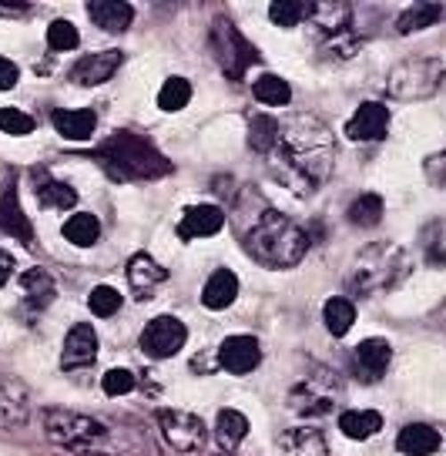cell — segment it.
I'll use <instances>...</instances> for the list:
<instances>
[{
	"instance_id": "6da1fadb",
	"label": "cell",
	"mask_w": 446,
	"mask_h": 456,
	"mask_svg": "<svg viewBox=\"0 0 446 456\" xmlns=\"http://www.w3.org/2000/svg\"><path fill=\"white\" fill-rule=\"evenodd\" d=\"M272 175L296 195H312L329 182L336 165V138L316 114H292L279 125V142L269 151Z\"/></svg>"
},
{
	"instance_id": "7a4b0ae2",
	"label": "cell",
	"mask_w": 446,
	"mask_h": 456,
	"mask_svg": "<svg viewBox=\"0 0 446 456\" xmlns=\"http://www.w3.org/2000/svg\"><path fill=\"white\" fill-rule=\"evenodd\" d=\"M239 235L245 252L265 269H292L309 252V232L288 215L275 212L269 201H262L255 215L239 208Z\"/></svg>"
},
{
	"instance_id": "3957f363",
	"label": "cell",
	"mask_w": 446,
	"mask_h": 456,
	"mask_svg": "<svg viewBox=\"0 0 446 456\" xmlns=\"http://www.w3.org/2000/svg\"><path fill=\"white\" fill-rule=\"evenodd\" d=\"M98 158L115 182H151L172 171V161L161 155L155 144L134 134V131H118L98 148Z\"/></svg>"
},
{
	"instance_id": "277c9868",
	"label": "cell",
	"mask_w": 446,
	"mask_h": 456,
	"mask_svg": "<svg viewBox=\"0 0 446 456\" xmlns=\"http://www.w3.org/2000/svg\"><path fill=\"white\" fill-rule=\"evenodd\" d=\"M410 275V256L396 242H373L353 258L345 285L356 296H379L389 292Z\"/></svg>"
},
{
	"instance_id": "5b68a950",
	"label": "cell",
	"mask_w": 446,
	"mask_h": 456,
	"mask_svg": "<svg viewBox=\"0 0 446 456\" xmlns=\"http://www.w3.org/2000/svg\"><path fill=\"white\" fill-rule=\"evenodd\" d=\"M44 436L74 453H101L111 443V429L94 416H81L71 410H47L44 413Z\"/></svg>"
},
{
	"instance_id": "8992f818",
	"label": "cell",
	"mask_w": 446,
	"mask_h": 456,
	"mask_svg": "<svg viewBox=\"0 0 446 456\" xmlns=\"http://www.w3.org/2000/svg\"><path fill=\"white\" fill-rule=\"evenodd\" d=\"M309 24L316 28V41L322 47V57L345 61L360 51V37L353 34V7L336 0V4H312L309 7Z\"/></svg>"
},
{
	"instance_id": "52a82bcc",
	"label": "cell",
	"mask_w": 446,
	"mask_h": 456,
	"mask_svg": "<svg viewBox=\"0 0 446 456\" xmlns=\"http://www.w3.org/2000/svg\"><path fill=\"white\" fill-rule=\"evenodd\" d=\"M446 77V68L436 57H410L396 64L386 77L389 98L396 101H426L433 98Z\"/></svg>"
},
{
	"instance_id": "ba28073f",
	"label": "cell",
	"mask_w": 446,
	"mask_h": 456,
	"mask_svg": "<svg viewBox=\"0 0 446 456\" xmlns=\"http://www.w3.org/2000/svg\"><path fill=\"white\" fill-rule=\"evenodd\" d=\"M339 396H343L339 376L329 370H322V366H312L299 383L292 386L288 406L299 416H326V413H332V406L339 403Z\"/></svg>"
},
{
	"instance_id": "9c48e42d",
	"label": "cell",
	"mask_w": 446,
	"mask_h": 456,
	"mask_svg": "<svg viewBox=\"0 0 446 456\" xmlns=\"http://www.w3.org/2000/svg\"><path fill=\"white\" fill-rule=\"evenodd\" d=\"M212 51H215L218 68L229 74L231 81H242L245 71L259 61L255 44L248 41L229 17H218L215 24H212Z\"/></svg>"
},
{
	"instance_id": "30bf717a",
	"label": "cell",
	"mask_w": 446,
	"mask_h": 456,
	"mask_svg": "<svg viewBox=\"0 0 446 456\" xmlns=\"http://www.w3.org/2000/svg\"><path fill=\"white\" fill-rule=\"evenodd\" d=\"M155 419H158L165 443L172 446L174 453H199L205 446V440H208V427L195 413H185V410H158Z\"/></svg>"
},
{
	"instance_id": "8fae6325",
	"label": "cell",
	"mask_w": 446,
	"mask_h": 456,
	"mask_svg": "<svg viewBox=\"0 0 446 456\" xmlns=\"http://www.w3.org/2000/svg\"><path fill=\"white\" fill-rule=\"evenodd\" d=\"M188 339V329L182 319H174V315H158V319H151L142 332V349L144 356L151 359H172L174 353H182V346Z\"/></svg>"
},
{
	"instance_id": "7c38bea8",
	"label": "cell",
	"mask_w": 446,
	"mask_h": 456,
	"mask_svg": "<svg viewBox=\"0 0 446 456\" xmlns=\"http://www.w3.org/2000/svg\"><path fill=\"white\" fill-rule=\"evenodd\" d=\"M262 362V346L255 336H229L218 346V366L231 376H248Z\"/></svg>"
},
{
	"instance_id": "4fadbf2b",
	"label": "cell",
	"mask_w": 446,
	"mask_h": 456,
	"mask_svg": "<svg viewBox=\"0 0 446 456\" xmlns=\"http://www.w3.org/2000/svg\"><path fill=\"white\" fill-rule=\"evenodd\" d=\"M345 134L353 142H383L389 134V108L379 101H366L345 121Z\"/></svg>"
},
{
	"instance_id": "5bb4252c",
	"label": "cell",
	"mask_w": 446,
	"mask_h": 456,
	"mask_svg": "<svg viewBox=\"0 0 446 456\" xmlns=\"http://www.w3.org/2000/svg\"><path fill=\"white\" fill-rule=\"evenodd\" d=\"M125 64V54L121 51H98V54H85L81 61H74L71 68V81L81 87H98L104 81H111L115 71Z\"/></svg>"
},
{
	"instance_id": "9a60e30c",
	"label": "cell",
	"mask_w": 446,
	"mask_h": 456,
	"mask_svg": "<svg viewBox=\"0 0 446 456\" xmlns=\"http://www.w3.org/2000/svg\"><path fill=\"white\" fill-rule=\"evenodd\" d=\"M393 362V346L386 339H362L353 353V370L362 383H379Z\"/></svg>"
},
{
	"instance_id": "2e32d148",
	"label": "cell",
	"mask_w": 446,
	"mask_h": 456,
	"mask_svg": "<svg viewBox=\"0 0 446 456\" xmlns=\"http://www.w3.org/2000/svg\"><path fill=\"white\" fill-rule=\"evenodd\" d=\"M98 359V336L87 322H77V326L68 332L64 339V349H61V366L64 370H85Z\"/></svg>"
},
{
	"instance_id": "e0dca14e",
	"label": "cell",
	"mask_w": 446,
	"mask_h": 456,
	"mask_svg": "<svg viewBox=\"0 0 446 456\" xmlns=\"http://www.w3.org/2000/svg\"><path fill=\"white\" fill-rule=\"evenodd\" d=\"M0 232L17 239L20 245H34V228L28 222V212L20 208L17 185H7L0 191Z\"/></svg>"
},
{
	"instance_id": "ac0fdd59",
	"label": "cell",
	"mask_w": 446,
	"mask_h": 456,
	"mask_svg": "<svg viewBox=\"0 0 446 456\" xmlns=\"http://www.w3.org/2000/svg\"><path fill=\"white\" fill-rule=\"evenodd\" d=\"M222 228H225V212L218 205H191L178 222V235L191 242V239H208Z\"/></svg>"
},
{
	"instance_id": "d6986e66",
	"label": "cell",
	"mask_w": 446,
	"mask_h": 456,
	"mask_svg": "<svg viewBox=\"0 0 446 456\" xmlns=\"http://www.w3.org/2000/svg\"><path fill=\"white\" fill-rule=\"evenodd\" d=\"M168 279V269L158 265L148 252H134L128 258V282L138 292V299H151V292Z\"/></svg>"
},
{
	"instance_id": "ffe728a7",
	"label": "cell",
	"mask_w": 446,
	"mask_h": 456,
	"mask_svg": "<svg viewBox=\"0 0 446 456\" xmlns=\"http://www.w3.org/2000/svg\"><path fill=\"white\" fill-rule=\"evenodd\" d=\"M279 453L282 456H329L326 436L316 427H292L279 436Z\"/></svg>"
},
{
	"instance_id": "44dd1931",
	"label": "cell",
	"mask_w": 446,
	"mask_h": 456,
	"mask_svg": "<svg viewBox=\"0 0 446 456\" xmlns=\"http://www.w3.org/2000/svg\"><path fill=\"white\" fill-rule=\"evenodd\" d=\"M87 14H91V20H94L101 30L121 34V30L131 28V20H134V7L125 4V0H98V4H91V7H87Z\"/></svg>"
},
{
	"instance_id": "7402d4cb",
	"label": "cell",
	"mask_w": 446,
	"mask_h": 456,
	"mask_svg": "<svg viewBox=\"0 0 446 456\" xmlns=\"http://www.w3.org/2000/svg\"><path fill=\"white\" fill-rule=\"evenodd\" d=\"M235 296H239V275L231 269H215L202 289L205 309H229Z\"/></svg>"
},
{
	"instance_id": "603a6c76",
	"label": "cell",
	"mask_w": 446,
	"mask_h": 456,
	"mask_svg": "<svg viewBox=\"0 0 446 456\" xmlns=\"http://www.w3.org/2000/svg\"><path fill=\"white\" fill-rule=\"evenodd\" d=\"M28 389L14 379H0V427H17L28 419Z\"/></svg>"
},
{
	"instance_id": "cb8c5ba5",
	"label": "cell",
	"mask_w": 446,
	"mask_h": 456,
	"mask_svg": "<svg viewBox=\"0 0 446 456\" xmlns=\"http://www.w3.org/2000/svg\"><path fill=\"white\" fill-rule=\"evenodd\" d=\"M396 450L403 456H430L440 450V433L433 427H426V423H410L396 436Z\"/></svg>"
},
{
	"instance_id": "d4e9b609",
	"label": "cell",
	"mask_w": 446,
	"mask_h": 456,
	"mask_svg": "<svg viewBox=\"0 0 446 456\" xmlns=\"http://www.w3.org/2000/svg\"><path fill=\"white\" fill-rule=\"evenodd\" d=\"M20 285H24V299H28L30 309H47V305L54 302V296H58V282H54V275H47L44 269L24 272Z\"/></svg>"
},
{
	"instance_id": "484cf974",
	"label": "cell",
	"mask_w": 446,
	"mask_h": 456,
	"mask_svg": "<svg viewBox=\"0 0 446 456\" xmlns=\"http://www.w3.org/2000/svg\"><path fill=\"white\" fill-rule=\"evenodd\" d=\"M94 125H98L94 111H54V128L68 142H87L94 134Z\"/></svg>"
},
{
	"instance_id": "4316f807",
	"label": "cell",
	"mask_w": 446,
	"mask_h": 456,
	"mask_svg": "<svg viewBox=\"0 0 446 456\" xmlns=\"http://www.w3.org/2000/svg\"><path fill=\"white\" fill-rule=\"evenodd\" d=\"M339 429L349 440H369L383 429V416L376 410H349V413L339 416Z\"/></svg>"
},
{
	"instance_id": "83f0119b",
	"label": "cell",
	"mask_w": 446,
	"mask_h": 456,
	"mask_svg": "<svg viewBox=\"0 0 446 456\" xmlns=\"http://www.w3.org/2000/svg\"><path fill=\"white\" fill-rule=\"evenodd\" d=\"M446 14L443 4H413V7H406L400 20H396V30L400 34H413V30H426L433 24H440Z\"/></svg>"
},
{
	"instance_id": "f1b7e54d",
	"label": "cell",
	"mask_w": 446,
	"mask_h": 456,
	"mask_svg": "<svg viewBox=\"0 0 446 456\" xmlns=\"http://www.w3.org/2000/svg\"><path fill=\"white\" fill-rule=\"evenodd\" d=\"M64 239L71 245H77V248H91V245L101 239V222L87 212L71 215V218L64 222Z\"/></svg>"
},
{
	"instance_id": "f546056e",
	"label": "cell",
	"mask_w": 446,
	"mask_h": 456,
	"mask_svg": "<svg viewBox=\"0 0 446 456\" xmlns=\"http://www.w3.org/2000/svg\"><path fill=\"white\" fill-rule=\"evenodd\" d=\"M252 94L259 104H269V108H282L292 101V87H288L286 77H279V74H262L259 81L252 85Z\"/></svg>"
},
{
	"instance_id": "4dcf8cb0",
	"label": "cell",
	"mask_w": 446,
	"mask_h": 456,
	"mask_svg": "<svg viewBox=\"0 0 446 456\" xmlns=\"http://www.w3.org/2000/svg\"><path fill=\"white\" fill-rule=\"evenodd\" d=\"M322 319H326V329H329L332 336H345L353 322H356V305L343 296H332L326 305H322Z\"/></svg>"
},
{
	"instance_id": "1f68e13d",
	"label": "cell",
	"mask_w": 446,
	"mask_h": 456,
	"mask_svg": "<svg viewBox=\"0 0 446 456\" xmlns=\"http://www.w3.org/2000/svg\"><path fill=\"white\" fill-rule=\"evenodd\" d=\"M279 142V121H275L272 114H255L252 121H248V144H252V151H259V155H269Z\"/></svg>"
},
{
	"instance_id": "d6a6232c",
	"label": "cell",
	"mask_w": 446,
	"mask_h": 456,
	"mask_svg": "<svg viewBox=\"0 0 446 456\" xmlns=\"http://www.w3.org/2000/svg\"><path fill=\"white\" fill-rule=\"evenodd\" d=\"M215 433H218V443H222L225 450H235V446L248 436V419H245L239 410H222L215 419Z\"/></svg>"
},
{
	"instance_id": "836d02e7",
	"label": "cell",
	"mask_w": 446,
	"mask_h": 456,
	"mask_svg": "<svg viewBox=\"0 0 446 456\" xmlns=\"http://www.w3.org/2000/svg\"><path fill=\"white\" fill-rule=\"evenodd\" d=\"M349 222L360 228H376L383 222V199L379 195H360V199L349 205Z\"/></svg>"
},
{
	"instance_id": "e575fe53",
	"label": "cell",
	"mask_w": 446,
	"mask_h": 456,
	"mask_svg": "<svg viewBox=\"0 0 446 456\" xmlns=\"http://www.w3.org/2000/svg\"><path fill=\"white\" fill-rule=\"evenodd\" d=\"M309 7L312 4H303V0H275L269 7V17L279 28H299L303 20H309Z\"/></svg>"
},
{
	"instance_id": "d590c367",
	"label": "cell",
	"mask_w": 446,
	"mask_h": 456,
	"mask_svg": "<svg viewBox=\"0 0 446 456\" xmlns=\"http://www.w3.org/2000/svg\"><path fill=\"white\" fill-rule=\"evenodd\" d=\"M188 101H191V85H188L185 77H168L158 91V108L161 111H182Z\"/></svg>"
},
{
	"instance_id": "8d00e7d4",
	"label": "cell",
	"mask_w": 446,
	"mask_h": 456,
	"mask_svg": "<svg viewBox=\"0 0 446 456\" xmlns=\"http://www.w3.org/2000/svg\"><path fill=\"white\" fill-rule=\"evenodd\" d=\"M37 195L47 208H74L77 205V191L71 185H64V182H44L37 188Z\"/></svg>"
},
{
	"instance_id": "74e56055",
	"label": "cell",
	"mask_w": 446,
	"mask_h": 456,
	"mask_svg": "<svg viewBox=\"0 0 446 456\" xmlns=\"http://www.w3.org/2000/svg\"><path fill=\"white\" fill-rule=\"evenodd\" d=\"M87 305H91V313H94V315L108 319V315H115L118 309H121V292H118V289H111V285H98V289L91 292Z\"/></svg>"
},
{
	"instance_id": "f35d334b",
	"label": "cell",
	"mask_w": 446,
	"mask_h": 456,
	"mask_svg": "<svg viewBox=\"0 0 446 456\" xmlns=\"http://www.w3.org/2000/svg\"><path fill=\"white\" fill-rule=\"evenodd\" d=\"M0 131L11 134V138H24L34 131V118L28 111H17V108H4L0 111Z\"/></svg>"
},
{
	"instance_id": "ab89813d",
	"label": "cell",
	"mask_w": 446,
	"mask_h": 456,
	"mask_svg": "<svg viewBox=\"0 0 446 456\" xmlns=\"http://www.w3.org/2000/svg\"><path fill=\"white\" fill-rule=\"evenodd\" d=\"M77 28H74L71 20H54L51 28H47V44H51V51H74L77 47Z\"/></svg>"
},
{
	"instance_id": "60d3db41",
	"label": "cell",
	"mask_w": 446,
	"mask_h": 456,
	"mask_svg": "<svg viewBox=\"0 0 446 456\" xmlns=\"http://www.w3.org/2000/svg\"><path fill=\"white\" fill-rule=\"evenodd\" d=\"M101 389L108 393V396H125V393H131L134 389V372L128 370H108L101 379Z\"/></svg>"
},
{
	"instance_id": "b9f144b4",
	"label": "cell",
	"mask_w": 446,
	"mask_h": 456,
	"mask_svg": "<svg viewBox=\"0 0 446 456\" xmlns=\"http://www.w3.org/2000/svg\"><path fill=\"white\" fill-rule=\"evenodd\" d=\"M423 175H426V182H430L433 188L446 191V151H436V155L426 158V161H423Z\"/></svg>"
},
{
	"instance_id": "7bdbcfd3",
	"label": "cell",
	"mask_w": 446,
	"mask_h": 456,
	"mask_svg": "<svg viewBox=\"0 0 446 456\" xmlns=\"http://www.w3.org/2000/svg\"><path fill=\"white\" fill-rule=\"evenodd\" d=\"M17 77H20V71H17L14 61L0 57V91H11V87L17 85Z\"/></svg>"
},
{
	"instance_id": "ee69618b",
	"label": "cell",
	"mask_w": 446,
	"mask_h": 456,
	"mask_svg": "<svg viewBox=\"0 0 446 456\" xmlns=\"http://www.w3.org/2000/svg\"><path fill=\"white\" fill-rule=\"evenodd\" d=\"M11 272H14V258L7 256V252H0V285L11 279Z\"/></svg>"
}]
</instances>
